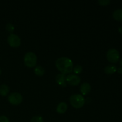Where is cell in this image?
Returning <instances> with one entry per match:
<instances>
[{
  "label": "cell",
  "instance_id": "obj_11",
  "mask_svg": "<svg viewBox=\"0 0 122 122\" xmlns=\"http://www.w3.org/2000/svg\"><path fill=\"white\" fill-rule=\"evenodd\" d=\"M10 92V88L6 84H2L0 86V95L2 97H5Z\"/></svg>",
  "mask_w": 122,
  "mask_h": 122
},
{
  "label": "cell",
  "instance_id": "obj_20",
  "mask_svg": "<svg viewBox=\"0 0 122 122\" xmlns=\"http://www.w3.org/2000/svg\"><path fill=\"white\" fill-rule=\"evenodd\" d=\"M117 72L119 73L122 74V67H120L118 68V69H117Z\"/></svg>",
  "mask_w": 122,
  "mask_h": 122
},
{
  "label": "cell",
  "instance_id": "obj_10",
  "mask_svg": "<svg viewBox=\"0 0 122 122\" xmlns=\"http://www.w3.org/2000/svg\"><path fill=\"white\" fill-rule=\"evenodd\" d=\"M67 104L66 102H61L58 104L57 108H56V110H57V112L58 113L63 114L66 113V112L67 110Z\"/></svg>",
  "mask_w": 122,
  "mask_h": 122
},
{
  "label": "cell",
  "instance_id": "obj_23",
  "mask_svg": "<svg viewBox=\"0 0 122 122\" xmlns=\"http://www.w3.org/2000/svg\"><path fill=\"white\" fill-rule=\"evenodd\" d=\"M1 69H0V75H1Z\"/></svg>",
  "mask_w": 122,
  "mask_h": 122
},
{
  "label": "cell",
  "instance_id": "obj_5",
  "mask_svg": "<svg viewBox=\"0 0 122 122\" xmlns=\"http://www.w3.org/2000/svg\"><path fill=\"white\" fill-rule=\"evenodd\" d=\"M8 101L14 106H18L23 101V97L18 92H13L10 94L8 97Z\"/></svg>",
  "mask_w": 122,
  "mask_h": 122
},
{
  "label": "cell",
  "instance_id": "obj_21",
  "mask_svg": "<svg viewBox=\"0 0 122 122\" xmlns=\"http://www.w3.org/2000/svg\"><path fill=\"white\" fill-rule=\"evenodd\" d=\"M119 32H120L121 34H122V26H121V27H119Z\"/></svg>",
  "mask_w": 122,
  "mask_h": 122
},
{
  "label": "cell",
  "instance_id": "obj_22",
  "mask_svg": "<svg viewBox=\"0 0 122 122\" xmlns=\"http://www.w3.org/2000/svg\"><path fill=\"white\" fill-rule=\"evenodd\" d=\"M120 65L122 67V58L120 60Z\"/></svg>",
  "mask_w": 122,
  "mask_h": 122
},
{
  "label": "cell",
  "instance_id": "obj_4",
  "mask_svg": "<svg viewBox=\"0 0 122 122\" xmlns=\"http://www.w3.org/2000/svg\"><path fill=\"white\" fill-rule=\"evenodd\" d=\"M107 58L112 63H116L120 58V54L115 48H111L107 52Z\"/></svg>",
  "mask_w": 122,
  "mask_h": 122
},
{
  "label": "cell",
  "instance_id": "obj_7",
  "mask_svg": "<svg viewBox=\"0 0 122 122\" xmlns=\"http://www.w3.org/2000/svg\"><path fill=\"white\" fill-rule=\"evenodd\" d=\"M66 81L69 85L71 86H77L81 82V78L76 75H69L66 76Z\"/></svg>",
  "mask_w": 122,
  "mask_h": 122
},
{
  "label": "cell",
  "instance_id": "obj_9",
  "mask_svg": "<svg viewBox=\"0 0 122 122\" xmlns=\"http://www.w3.org/2000/svg\"><path fill=\"white\" fill-rule=\"evenodd\" d=\"M80 91L81 92L83 95H86L89 94V92L91 91V86L90 84L88 83H83L82 84L80 88Z\"/></svg>",
  "mask_w": 122,
  "mask_h": 122
},
{
  "label": "cell",
  "instance_id": "obj_3",
  "mask_svg": "<svg viewBox=\"0 0 122 122\" xmlns=\"http://www.w3.org/2000/svg\"><path fill=\"white\" fill-rule=\"evenodd\" d=\"M37 57L34 52H28L24 56V63L27 67L32 68L36 64Z\"/></svg>",
  "mask_w": 122,
  "mask_h": 122
},
{
  "label": "cell",
  "instance_id": "obj_1",
  "mask_svg": "<svg viewBox=\"0 0 122 122\" xmlns=\"http://www.w3.org/2000/svg\"><path fill=\"white\" fill-rule=\"evenodd\" d=\"M56 66L58 70L63 74H69L73 71V64L70 58L62 57L58 58L56 61Z\"/></svg>",
  "mask_w": 122,
  "mask_h": 122
},
{
  "label": "cell",
  "instance_id": "obj_17",
  "mask_svg": "<svg viewBox=\"0 0 122 122\" xmlns=\"http://www.w3.org/2000/svg\"><path fill=\"white\" fill-rule=\"evenodd\" d=\"M5 29L8 32L12 33L13 32V31L14 30V26H13V24L9 23L7 24V25L5 26Z\"/></svg>",
  "mask_w": 122,
  "mask_h": 122
},
{
  "label": "cell",
  "instance_id": "obj_15",
  "mask_svg": "<svg viewBox=\"0 0 122 122\" xmlns=\"http://www.w3.org/2000/svg\"><path fill=\"white\" fill-rule=\"evenodd\" d=\"M83 71V68L81 65H76L73 69V71L75 74H80Z\"/></svg>",
  "mask_w": 122,
  "mask_h": 122
},
{
  "label": "cell",
  "instance_id": "obj_18",
  "mask_svg": "<svg viewBox=\"0 0 122 122\" xmlns=\"http://www.w3.org/2000/svg\"><path fill=\"white\" fill-rule=\"evenodd\" d=\"M98 3L101 6H107L110 3V0H98Z\"/></svg>",
  "mask_w": 122,
  "mask_h": 122
},
{
  "label": "cell",
  "instance_id": "obj_16",
  "mask_svg": "<svg viewBox=\"0 0 122 122\" xmlns=\"http://www.w3.org/2000/svg\"><path fill=\"white\" fill-rule=\"evenodd\" d=\"M30 122H44V119L41 116H35L31 119Z\"/></svg>",
  "mask_w": 122,
  "mask_h": 122
},
{
  "label": "cell",
  "instance_id": "obj_19",
  "mask_svg": "<svg viewBox=\"0 0 122 122\" xmlns=\"http://www.w3.org/2000/svg\"><path fill=\"white\" fill-rule=\"evenodd\" d=\"M0 122H10V121L6 116H0Z\"/></svg>",
  "mask_w": 122,
  "mask_h": 122
},
{
  "label": "cell",
  "instance_id": "obj_2",
  "mask_svg": "<svg viewBox=\"0 0 122 122\" xmlns=\"http://www.w3.org/2000/svg\"><path fill=\"white\" fill-rule=\"evenodd\" d=\"M70 103L75 108L78 109L83 107L85 103V100L80 94H73L70 97Z\"/></svg>",
  "mask_w": 122,
  "mask_h": 122
},
{
  "label": "cell",
  "instance_id": "obj_14",
  "mask_svg": "<svg viewBox=\"0 0 122 122\" xmlns=\"http://www.w3.org/2000/svg\"><path fill=\"white\" fill-rule=\"evenodd\" d=\"M35 73L36 75L38 76H42L44 75L45 73V70L44 68L41 66H37L35 68Z\"/></svg>",
  "mask_w": 122,
  "mask_h": 122
},
{
  "label": "cell",
  "instance_id": "obj_12",
  "mask_svg": "<svg viewBox=\"0 0 122 122\" xmlns=\"http://www.w3.org/2000/svg\"><path fill=\"white\" fill-rule=\"evenodd\" d=\"M113 16L115 20L119 21H122V8L116 10L113 12Z\"/></svg>",
  "mask_w": 122,
  "mask_h": 122
},
{
  "label": "cell",
  "instance_id": "obj_13",
  "mask_svg": "<svg viewBox=\"0 0 122 122\" xmlns=\"http://www.w3.org/2000/svg\"><path fill=\"white\" fill-rule=\"evenodd\" d=\"M117 71V67L116 66L112 65H108L107 66H106L104 68V72L108 74V75H112V74L114 73L116 71Z\"/></svg>",
  "mask_w": 122,
  "mask_h": 122
},
{
  "label": "cell",
  "instance_id": "obj_8",
  "mask_svg": "<svg viewBox=\"0 0 122 122\" xmlns=\"http://www.w3.org/2000/svg\"><path fill=\"white\" fill-rule=\"evenodd\" d=\"M66 76L64 74L60 73L56 76V81L59 85L62 87L66 86Z\"/></svg>",
  "mask_w": 122,
  "mask_h": 122
},
{
  "label": "cell",
  "instance_id": "obj_6",
  "mask_svg": "<svg viewBox=\"0 0 122 122\" xmlns=\"http://www.w3.org/2000/svg\"><path fill=\"white\" fill-rule=\"evenodd\" d=\"M7 42L10 46L13 48H17L21 44L20 37L14 33H11L7 38Z\"/></svg>",
  "mask_w": 122,
  "mask_h": 122
}]
</instances>
